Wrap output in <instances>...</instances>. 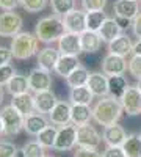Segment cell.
I'll return each mask as SVG.
<instances>
[{"mask_svg":"<svg viewBox=\"0 0 141 157\" xmlns=\"http://www.w3.org/2000/svg\"><path fill=\"white\" fill-rule=\"evenodd\" d=\"M124 113L122 104L119 99H114L111 96L100 98L93 107V120L99 126H111L116 124Z\"/></svg>","mask_w":141,"mask_h":157,"instance_id":"1","label":"cell"},{"mask_svg":"<svg viewBox=\"0 0 141 157\" xmlns=\"http://www.w3.org/2000/svg\"><path fill=\"white\" fill-rule=\"evenodd\" d=\"M66 33V27H65V21L61 16H46L41 17L36 22L35 27V35L39 39V43L44 44H52V43H58V39Z\"/></svg>","mask_w":141,"mask_h":157,"instance_id":"2","label":"cell"},{"mask_svg":"<svg viewBox=\"0 0 141 157\" xmlns=\"http://www.w3.org/2000/svg\"><path fill=\"white\" fill-rule=\"evenodd\" d=\"M38 44H39V39L35 33L19 32L16 36H13L9 49L16 60H28L38 54Z\"/></svg>","mask_w":141,"mask_h":157,"instance_id":"3","label":"cell"},{"mask_svg":"<svg viewBox=\"0 0 141 157\" xmlns=\"http://www.w3.org/2000/svg\"><path fill=\"white\" fill-rule=\"evenodd\" d=\"M2 115V121H3V134L8 137L17 135L20 130H24V121L25 116L22 113H19L14 107L11 105H5L0 112Z\"/></svg>","mask_w":141,"mask_h":157,"instance_id":"4","label":"cell"},{"mask_svg":"<svg viewBox=\"0 0 141 157\" xmlns=\"http://www.w3.org/2000/svg\"><path fill=\"white\" fill-rule=\"evenodd\" d=\"M102 143V135L91 124H83L77 127V146L86 149H99Z\"/></svg>","mask_w":141,"mask_h":157,"instance_id":"5","label":"cell"},{"mask_svg":"<svg viewBox=\"0 0 141 157\" xmlns=\"http://www.w3.org/2000/svg\"><path fill=\"white\" fill-rule=\"evenodd\" d=\"M77 127L79 126H75L72 123L58 127V135H57V141L54 146L55 151L65 152V151H71L74 146H77Z\"/></svg>","mask_w":141,"mask_h":157,"instance_id":"6","label":"cell"},{"mask_svg":"<svg viewBox=\"0 0 141 157\" xmlns=\"http://www.w3.org/2000/svg\"><path fill=\"white\" fill-rule=\"evenodd\" d=\"M24 25L22 16L14 11H5L0 14V36L2 38H13L16 36Z\"/></svg>","mask_w":141,"mask_h":157,"instance_id":"7","label":"cell"},{"mask_svg":"<svg viewBox=\"0 0 141 157\" xmlns=\"http://www.w3.org/2000/svg\"><path fill=\"white\" fill-rule=\"evenodd\" d=\"M129 71V61L125 57L116 55V54H108L102 58V72L107 74L108 77L111 75H124Z\"/></svg>","mask_w":141,"mask_h":157,"instance_id":"8","label":"cell"},{"mask_svg":"<svg viewBox=\"0 0 141 157\" xmlns=\"http://www.w3.org/2000/svg\"><path fill=\"white\" fill-rule=\"evenodd\" d=\"M28 83H30V90L38 93V91H46L52 88V75L50 71L43 69V68H35L30 71L28 74Z\"/></svg>","mask_w":141,"mask_h":157,"instance_id":"9","label":"cell"},{"mask_svg":"<svg viewBox=\"0 0 141 157\" xmlns=\"http://www.w3.org/2000/svg\"><path fill=\"white\" fill-rule=\"evenodd\" d=\"M122 109L127 115L136 116L141 113V93L136 86H129L124 96L121 98Z\"/></svg>","mask_w":141,"mask_h":157,"instance_id":"10","label":"cell"},{"mask_svg":"<svg viewBox=\"0 0 141 157\" xmlns=\"http://www.w3.org/2000/svg\"><path fill=\"white\" fill-rule=\"evenodd\" d=\"M58 50L61 55H74L79 57L82 54V44H80V35L66 32L58 39Z\"/></svg>","mask_w":141,"mask_h":157,"instance_id":"11","label":"cell"},{"mask_svg":"<svg viewBox=\"0 0 141 157\" xmlns=\"http://www.w3.org/2000/svg\"><path fill=\"white\" fill-rule=\"evenodd\" d=\"M71 112H72V104L68 101H58L54 110L49 113V121L54 126H66L71 123Z\"/></svg>","mask_w":141,"mask_h":157,"instance_id":"12","label":"cell"},{"mask_svg":"<svg viewBox=\"0 0 141 157\" xmlns=\"http://www.w3.org/2000/svg\"><path fill=\"white\" fill-rule=\"evenodd\" d=\"M63 21H65L66 32L82 35L86 30V11H82V10L75 8L74 11L68 13V14L63 17Z\"/></svg>","mask_w":141,"mask_h":157,"instance_id":"13","label":"cell"},{"mask_svg":"<svg viewBox=\"0 0 141 157\" xmlns=\"http://www.w3.org/2000/svg\"><path fill=\"white\" fill-rule=\"evenodd\" d=\"M127 137L129 135H127L125 129L118 123L104 127V132H102V140L107 146H122Z\"/></svg>","mask_w":141,"mask_h":157,"instance_id":"14","label":"cell"},{"mask_svg":"<svg viewBox=\"0 0 141 157\" xmlns=\"http://www.w3.org/2000/svg\"><path fill=\"white\" fill-rule=\"evenodd\" d=\"M113 11L116 17L133 21L139 14V2L138 0H116L113 5Z\"/></svg>","mask_w":141,"mask_h":157,"instance_id":"15","label":"cell"},{"mask_svg":"<svg viewBox=\"0 0 141 157\" xmlns=\"http://www.w3.org/2000/svg\"><path fill=\"white\" fill-rule=\"evenodd\" d=\"M50 124V121L46 118L44 113H39V112H33L30 115L25 116V121H24V130L27 132L28 135H38L44 130L47 126Z\"/></svg>","mask_w":141,"mask_h":157,"instance_id":"16","label":"cell"},{"mask_svg":"<svg viewBox=\"0 0 141 157\" xmlns=\"http://www.w3.org/2000/svg\"><path fill=\"white\" fill-rule=\"evenodd\" d=\"M35 96V109L36 112H39V113H50L54 110V107L57 105V96L52 90H46V91H38V93L33 94Z\"/></svg>","mask_w":141,"mask_h":157,"instance_id":"17","label":"cell"},{"mask_svg":"<svg viewBox=\"0 0 141 157\" xmlns=\"http://www.w3.org/2000/svg\"><path fill=\"white\" fill-rule=\"evenodd\" d=\"M89 90L93 91L94 96L99 98H105L110 96V88H108V75L104 72H91L88 78V83Z\"/></svg>","mask_w":141,"mask_h":157,"instance_id":"18","label":"cell"},{"mask_svg":"<svg viewBox=\"0 0 141 157\" xmlns=\"http://www.w3.org/2000/svg\"><path fill=\"white\" fill-rule=\"evenodd\" d=\"M108 52L121 57H129L133 54V43L127 35H119L116 39L108 43Z\"/></svg>","mask_w":141,"mask_h":157,"instance_id":"19","label":"cell"},{"mask_svg":"<svg viewBox=\"0 0 141 157\" xmlns=\"http://www.w3.org/2000/svg\"><path fill=\"white\" fill-rule=\"evenodd\" d=\"M60 50L54 49V47H44L38 52V66L47 69V71H54L55 64L60 58Z\"/></svg>","mask_w":141,"mask_h":157,"instance_id":"20","label":"cell"},{"mask_svg":"<svg viewBox=\"0 0 141 157\" xmlns=\"http://www.w3.org/2000/svg\"><path fill=\"white\" fill-rule=\"evenodd\" d=\"M97 33H99L102 41L108 44V43L113 41V39H116L119 35H122V29H121V25L118 24L116 17H108Z\"/></svg>","mask_w":141,"mask_h":157,"instance_id":"21","label":"cell"},{"mask_svg":"<svg viewBox=\"0 0 141 157\" xmlns=\"http://www.w3.org/2000/svg\"><path fill=\"white\" fill-rule=\"evenodd\" d=\"M79 66H82L80 64V60L79 57H74V55H60L57 64H55V72L61 77H68L71 72H74Z\"/></svg>","mask_w":141,"mask_h":157,"instance_id":"22","label":"cell"},{"mask_svg":"<svg viewBox=\"0 0 141 157\" xmlns=\"http://www.w3.org/2000/svg\"><path fill=\"white\" fill-rule=\"evenodd\" d=\"M11 105L14 107L19 113H22L24 116H27V115L36 112V109H35V96L30 94V93H24V94L13 96Z\"/></svg>","mask_w":141,"mask_h":157,"instance_id":"23","label":"cell"},{"mask_svg":"<svg viewBox=\"0 0 141 157\" xmlns=\"http://www.w3.org/2000/svg\"><path fill=\"white\" fill-rule=\"evenodd\" d=\"M93 120V109L91 105H82V104H74L71 112V123L75 126L88 124Z\"/></svg>","mask_w":141,"mask_h":157,"instance_id":"24","label":"cell"},{"mask_svg":"<svg viewBox=\"0 0 141 157\" xmlns=\"http://www.w3.org/2000/svg\"><path fill=\"white\" fill-rule=\"evenodd\" d=\"M80 44H82V52H85V54H96L100 49L102 39H100L99 33L85 30L80 35Z\"/></svg>","mask_w":141,"mask_h":157,"instance_id":"25","label":"cell"},{"mask_svg":"<svg viewBox=\"0 0 141 157\" xmlns=\"http://www.w3.org/2000/svg\"><path fill=\"white\" fill-rule=\"evenodd\" d=\"M94 99L93 91L89 90L88 85L83 86H77V88H71V93H69V101L71 104H82V105H91V102Z\"/></svg>","mask_w":141,"mask_h":157,"instance_id":"26","label":"cell"},{"mask_svg":"<svg viewBox=\"0 0 141 157\" xmlns=\"http://www.w3.org/2000/svg\"><path fill=\"white\" fill-rule=\"evenodd\" d=\"M5 86H6V91H8L11 96H17V94L28 93V90H30L28 75H19V74H16Z\"/></svg>","mask_w":141,"mask_h":157,"instance_id":"27","label":"cell"},{"mask_svg":"<svg viewBox=\"0 0 141 157\" xmlns=\"http://www.w3.org/2000/svg\"><path fill=\"white\" fill-rule=\"evenodd\" d=\"M129 82L124 75H111L108 77V88H110V96L114 99H119L124 96V93L129 88Z\"/></svg>","mask_w":141,"mask_h":157,"instance_id":"28","label":"cell"},{"mask_svg":"<svg viewBox=\"0 0 141 157\" xmlns=\"http://www.w3.org/2000/svg\"><path fill=\"white\" fill-rule=\"evenodd\" d=\"M107 19H108V16L104 10L102 11H88L86 13V30L97 33Z\"/></svg>","mask_w":141,"mask_h":157,"instance_id":"29","label":"cell"},{"mask_svg":"<svg viewBox=\"0 0 141 157\" xmlns=\"http://www.w3.org/2000/svg\"><path fill=\"white\" fill-rule=\"evenodd\" d=\"M89 72L86 68L83 66H79L74 72H71L68 77H66V83L69 88H77V86H83L88 83V78H89Z\"/></svg>","mask_w":141,"mask_h":157,"instance_id":"30","label":"cell"},{"mask_svg":"<svg viewBox=\"0 0 141 157\" xmlns=\"http://www.w3.org/2000/svg\"><path fill=\"white\" fill-rule=\"evenodd\" d=\"M57 135H58V127L54 124H49L44 130H41L36 135V140L41 143L44 148H54L55 141H57Z\"/></svg>","mask_w":141,"mask_h":157,"instance_id":"31","label":"cell"},{"mask_svg":"<svg viewBox=\"0 0 141 157\" xmlns=\"http://www.w3.org/2000/svg\"><path fill=\"white\" fill-rule=\"evenodd\" d=\"M122 149L125 151L127 157H141V135L132 134L124 141Z\"/></svg>","mask_w":141,"mask_h":157,"instance_id":"32","label":"cell"},{"mask_svg":"<svg viewBox=\"0 0 141 157\" xmlns=\"http://www.w3.org/2000/svg\"><path fill=\"white\" fill-rule=\"evenodd\" d=\"M50 6L54 14L65 17L68 13L75 10V0H50Z\"/></svg>","mask_w":141,"mask_h":157,"instance_id":"33","label":"cell"},{"mask_svg":"<svg viewBox=\"0 0 141 157\" xmlns=\"http://www.w3.org/2000/svg\"><path fill=\"white\" fill-rule=\"evenodd\" d=\"M20 154L22 157H46V148L38 140H35V141L25 143Z\"/></svg>","mask_w":141,"mask_h":157,"instance_id":"34","label":"cell"},{"mask_svg":"<svg viewBox=\"0 0 141 157\" xmlns=\"http://www.w3.org/2000/svg\"><path fill=\"white\" fill-rule=\"evenodd\" d=\"M49 0H20V6L27 13H39L46 10Z\"/></svg>","mask_w":141,"mask_h":157,"instance_id":"35","label":"cell"},{"mask_svg":"<svg viewBox=\"0 0 141 157\" xmlns=\"http://www.w3.org/2000/svg\"><path fill=\"white\" fill-rule=\"evenodd\" d=\"M19 151L13 141L0 140V157H17Z\"/></svg>","mask_w":141,"mask_h":157,"instance_id":"36","label":"cell"},{"mask_svg":"<svg viewBox=\"0 0 141 157\" xmlns=\"http://www.w3.org/2000/svg\"><path fill=\"white\" fill-rule=\"evenodd\" d=\"M129 72H130L132 77L136 78V80L141 78V55L132 54V57L129 60Z\"/></svg>","mask_w":141,"mask_h":157,"instance_id":"37","label":"cell"},{"mask_svg":"<svg viewBox=\"0 0 141 157\" xmlns=\"http://www.w3.org/2000/svg\"><path fill=\"white\" fill-rule=\"evenodd\" d=\"M14 75H16V69H14V66H13L11 63L0 66V86L6 85Z\"/></svg>","mask_w":141,"mask_h":157,"instance_id":"38","label":"cell"},{"mask_svg":"<svg viewBox=\"0 0 141 157\" xmlns=\"http://www.w3.org/2000/svg\"><path fill=\"white\" fill-rule=\"evenodd\" d=\"M83 11H102L107 6V0H82Z\"/></svg>","mask_w":141,"mask_h":157,"instance_id":"39","label":"cell"},{"mask_svg":"<svg viewBox=\"0 0 141 157\" xmlns=\"http://www.w3.org/2000/svg\"><path fill=\"white\" fill-rule=\"evenodd\" d=\"M102 157H127L122 146H107L102 152Z\"/></svg>","mask_w":141,"mask_h":157,"instance_id":"40","label":"cell"},{"mask_svg":"<svg viewBox=\"0 0 141 157\" xmlns=\"http://www.w3.org/2000/svg\"><path fill=\"white\" fill-rule=\"evenodd\" d=\"M74 157H102V154L97 149H86V148H79L75 151Z\"/></svg>","mask_w":141,"mask_h":157,"instance_id":"41","label":"cell"},{"mask_svg":"<svg viewBox=\"0 0 141 157\" xmlns=\"http://www.w3.org/2000/svg\"><path fill=\"white\" fill-rule=\"evenodd\" d=\"M13 58H14V57H13L11 49L0 46V66H3V64H8Z\"/></svg>","mask_w":141,"mask_h":157,"instance_id":"42","label":"cell"},{"mask_svg":"<svg viewBox=\"0 0 141 157\" xmlns=\"http://www.w3.org/2000/svg\"><path fill=\"white\" fill-rule=\"evenodd\" d=\"M20 6V0H0V8L3 11H14Z\"/></svg>","mask_w":141,"mask_h":157,"instance_id":"43","label":"cell"},{"mask_svg":"<svg viewBox=\"0 0 141 157\" xmlns=\"http://www.w3.org/2000/svg\"><path fill=\"white\" fill-rule=\"evenodd\" d=\"M132 32L138 39H141V11H139V14L132 21Z\"/></svg>","mask_w":141,"mask_h":157,"instance_id":"44","label":"cell"},{"mask_svg":"<svg viewBox=\"0 0 141 157\" xmlns=\"http://www.w3.org/2000/svg\"><path fill=\"white\" fill-rule=\"evenodd\" d=\"M133 54L135 55H141V39H138V41L133 44Z\"/></svg>","mask_w":141,"mask_h":157,"instance_id":"45","label":"cell"},{"mask_svg":"<svg viewBox=\"0 0 141 157\" xmlns=\"http://www.w3.org/2000/svg\"><path fill=\"white\" fill-rule=\"evenodd\" d=\"M3 98H5V93H3V88L0 86V105L3 104Z\"/></svg>","mask_w":141,"mask_h":157,"instance_id":"46","label":"cell"},{"mask_svg":"<svg viewBox=\"0 0 141 157\" xmlns=\"http://www.w3.org/2000/svg\"><path fill=\"white\" fill-rule=\"evenodd\" d=\"M5 135L3 134V121H2V115H0V137Z\"/></svg>","mask_w":141,"mask_h":157,"instance_id":"47","label":"cell"},{"mask_svg":"<svg viewBox=\"0 0 141 157\" xmlns=\"http://www.w3.org/2000/svg\"><path fill=\"white\" fill-rule=\"evenodd\" d=\"M136 88L139 90V93H141V78H139V80H138V83H136Z\"/></svg>","mask_w":141,"mask_h":157,"instance_id":"48","label":"cell"},{"mask_svg":"<svg viewBox=\"0 0 141 157\" xmlns=\"http://www.w3.org/2000/svg\"><path fill=\"white\" fill-rule=\"evenodd\" d=\"M46 157H54V155H46Z\"/></svg>","mask_w":141,"mask_h":157,"instance_id":"49","label":"cell"},{"mask_svg":"<svg viewBox=\"0 0 141 157\" xmlns=\"http://www.w3.org/2000/svg\"><path fill=\"white\" fill-rule=\"evenodd\" d=\"M139 11H141V3H139Z\"/></svg>","mask_w":141,"mask_h":157,"instance_id":"50","label":"cell"},{"mask_svg":"<svg viewBox=\"0 0 141 157\" xmlns=\"http://www.w3.org/2000/svg\"><path fill=\"white\" fill-rule=\"evenodd\" d=\"M138 2H139V0H138Z\"/></svg>","mask_w":141,"mask_h":157,"instance_id":"51","label":"cell"}]
</instances>
